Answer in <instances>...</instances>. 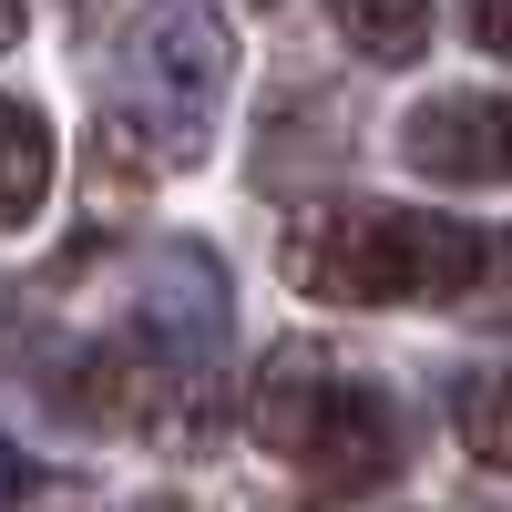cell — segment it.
Masks as SVG:
<instances>
[{"label": "cell", "mask_w": 512, "mask_h": 512, "mask_svg": "<svg viewBox=\"0 0 512 512\" xmlns=\"http://www.w3.org/2000/svg\"><path fill=\"white\" fill-rule=\"evenodd\" d=\"M21 492V451H0V502H11Z\"/></svg>", "instance_id": "cell-13"}, {"label": "cell", "mask_w": 512, "mask_h": 512, "mask_svg": "<svg viewBox=\"0 0 512 512\" xmlns=\"http://www.w3.org/2000/svg\"><path fill=\"white\" fill-rule=\"evenodd\" d=\"M144 512H195V502H144Z\"/></svg>", "instance_id": "cell-14"}, {"label": "cell", "mask_w": 512, "mask_h": 512, "mask_svg": "<svg viewBox=\"0 0 512 512\" xmlns=\"http://www.w3.org/2000/svg\"><path fill=\"white\" fill-rule=\"evenodd\" d=\"M472 226L451 216H400V205H318L287 226V277L338 308H461L482 277Z\"/></svg>", "instance_id": "cell-1"}, {"label": "cell", "mask_w": 512, "mask_h": 512, "mask_svg": "<svg viewBox=\"0 0 512 512\" xmlns=\"http://www.w3.org/2000/svg\"><path fill=\"white\" fill-rule=\"evenodd\" d=\"M461 308H482L492 328H512V236L482 246V277H472V297H461Z\"/></svg>", "instance_id": "cell-10"}, {"label": "cell", "mask_w": 512, "mask_h": 512, "mask_svg": "<svg viewBox=\"0 0 512 512\" xmlns=\"http://www.w3.org/2000/svg\"><path fill=\"white\" fill-rule=\"evenodd\" d=\"M41 512H82V502H41Z\"/></svg>", "instance_id": "cell-15"}, {"label": "cell", "mask_w": 512, "mask_h": 512, "mask_svg": "<svg viewBox=\"0 0 512 512\" xmlns=\"http://www.w3.org/2000/svg\"><path fill=\"white\" fill-rule=\"evenodd\" d=\"M461 31H472L482 52H512V0H461Z\"/></svg>", "instance_id": "cell-11"}, {"label": "cell", "mask_w": 512, "mask_h": 512, "mask_svg": "<svg viewBox=\"0 0 512 512\" xmlns=\"http://www.w3.org/2000/svg\"><path fill=\"white\" fill-rule=\"evenodd\" d=\"M21 21H31V0H0V52L21 41Z\"/></svg>", "instance_id": "cell-12"}, {"label": "cell", "mask_w": 512, "mask_h": 512, "mask_svg": "<svg viewBox=\"0 0 512 512\" xmlns=\"http://www.w3.org/2000/svg\"><path fill=\"white\" fill-rule=\"evenodd\" d=\"M400 154H410V175H431V185H502L512 175V103L431 93L400 123Z\"/></svg>", "instance_id": "cell-3"}, {"label": "cell", "mask_w": 512, "mask_h": 512, "mask_svg": "<svg viewBox=\"0 0 512 512\" xmlns=\"http://www.w3.org/2000/svg\"><path fill=\"white\" fill-rule=\"evenodd\" d=\"M308 472L328 492H379L400 472V410L390 390H369V379H328V410H318V431H308Z\"/></svg>", "instance_id": "cell-5"}, {"label": "cell", "mask_w": 512, "mask_h": 512, "mask_svg": "<svg viewBox=\"0 0 512 512\" xmlns=\"http://www.w3.org/2000/svg\"><path fill=\"white\" fill-rule=\"evenodd\" d=\"M359 62H420L431 52V0H328Z\"/></svg>", "instance_id": "cell-8"}, {"label": "cell", "mask_w": 512, "mask_h": 512, "mask_svg": "<svg viewBox=\"0 0 512 512\" xmlns=\"http://www.w3.org/2000/svg\"><path fill=\"white\" fill-rule=\"evenodd\" d=\"M123 93H134V113H154L164 134H175V164H185L205 144L216 93H226V21L205 11V0H154V11H134V31H123Z\"/></svg>", "instance_id": "cell-2"}, {"label": "cell", "mask_w": 512, "mask_h": 512, "mask_svg": "<svg viewBox=\"0 0 512 512\" xmlns=\"http://www.w3.org/2000/svg\"><path fill=\"white\" fill-rule=\"evenodd\" d=\"M185 390L195 379H175V359H164L154 338H103V349H82V369H72V410L93 420V431H164Z\"/></svg>", "instance_id": "cell-4"}, {"label": "cell", "mask_w": 512, "mask_h": 512, "mask_svg": "<svg viewBox=\"0 0 512 512\" xmlns=\"http://www.w3.org/2000/svg\"><path fill=\"white\" fill-rule=\"evenodd\" d=\"M451 431L472 461H492V472H512V369H472L451 390Z\"/></svg>", "instance_id": "cell-9"}, {"label": "cell", "mask_w": 512, "mask_h": 512, "mask_svg": "<svg viewBox=\"0 0 512 512\" xmlns=\"http://www.w3.org/2000/svg\"><path fill=\"white\" fill-rule=\"evenodd\" d=\"M52 195V123L31 103H0V226H31Z\"/></svg>", "instance_id": "cell-7"}, {"label": "cell", "mask_w": 512, "mask_h": 512, "mask_svg": "<svg viewBox=\"0 0 512 512\" xmlns=\"http://www.w3.org/2000/svg\"><path fill=\"white\" fill-rule=\"evenodd\" d=\"M328 359L318 349H277L267 359V379H256V400H246V431H256V451H277V461H297L308 451V431H318V410H328Z\"/></svg>", "instance_id": "cell-6"}]
</instances>
